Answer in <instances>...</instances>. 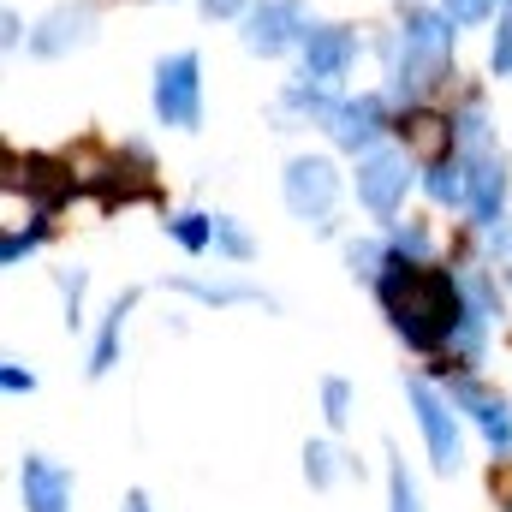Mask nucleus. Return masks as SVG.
Instances as JSON below:
<instances>
[{"label":"nucleus","mask_w":512,"mask_h":512,"mask_svg":"<svg viewBox=\"0 0 512 512\" xmlns=\"http://www.w3.org/2000/svg\"><path fill=\"white\" fill-rule=\"evenodd\" d=\"M352 268H358V274H376V268H382V245L358 239V245H352Z\"/></svg>","instance_id":"nucleus-23"},{"label":"nucleus","mask_w":512,"mask_h":512,"mask_svg":"<svg viewBox=\"0 0 512 512\" xmlns=\"http://www.w3.org/2000/svg\"><path fill=\"white\" fill-rule=\"evenodd\" d=\"M399 131H405V149H411V155H423V161L441 167V155H447V143H453V126H447L441 114H411Z\"/></svg>","instance_id":"nucleus-14"},{"label":"nucleus","mask_w":512,"mask_h":512,"mask_svg":"<svg viewBox=\"0 0 512 512\" xmlns=\"http://www.w3.org/2000/svg\"><path fill=\"white\" fill-rule=\"evenodd\" d=\"M126 512H149V501H143V495H131V501H126Z\"/></svg>","instance_id":"nucleus-29"},{"label":"nucleus","mask_w":512,"mask_h":512,"mask_svg":"<svg viewBox=\"0 0 512 512\" xmlns=\"http://www.w3.org/2000/svg\"><path fill=\"white\" fill-rule=\"evenodd\" d=\"M429 197L459 203V197H465V173H459V167H435V173H429Z\"/></svg>","instance_id":"nucleus-17"},{"label":"nucleus","mask_w":512,"mask_h":512,"mask_svg":"<svg viewBox=\"0 0 512 512\" xmlns=\"http://www.w3.org/2000/svg\"><path fill=\"white\" fill-rule=\"evenodd\" d=\"M382 304L393 316V328L411 340V346H441L465 310H459V286L441 274V268H387L382 274Z\"/></svg>","instance_id":"nucleus-1"},{"label":"nucleus","mask_w":512,"mask_h":512,"mask_svg":"<svg viewBox=\"0 0 512 512\" xmlns=\"http://www.w3.org/2000/svg\"><path fill=\"white\" fill-rule=\"evenodd\" d=\"M239 6H245V0H203V12H209V18H233Z\"/></svg>","instance_id":"nucleus-27"},{"label":"nucleus","mask_w":512,"mask_h":512,"mask_svg":"<svg viewBox=\"0 0 512 512\" xmlns=\"http://www.w3.org/2000/svg\"><path fill=\"white\" fill-rule=\"evenodd\" d=\"M358 197H364V209H376V215H393L399 209V197H405V155H364V167H358Z\"/></svg>","instance_id":"nucleus-6"},{"label":"nucleus","mask_w":512,"mask_h":512,"mask_svg":"<svg viewBox=\"0 0 512 512\" xmlns=\"http://www.w3.org/2000/svg\"><path fill=\"white\" fill-rule=\"evenodd\" d=\"M393 512H417V489H411L405 465H393Z\"/></svg>","instance_id":"nucleus-20"},{"label":"nucleus","mask_w":512,"mask_h":512,"mask_svg":"<svg viewBox=\"0 0 512 512\" xmlns=\"http://www.w3.org/2000/svg\"><path fill=\"white\" fill-rule=\"evenodd\" d=\"M298 30H304V0H262L245 18V48L251 54H280V48L298 42Z\"/></svg>","instance_id":"nucleus-3"},{"label":"nucleus","mask_w":512,"mask_h":512,"mask_svg":"<svg viewBox=\"0 0 512 512\" xmlns=\"http://www.w3.org/2000/svg\"><path fill=\"white\" fill-rule=\"evenodd\" d=\"M209 233H215V227H209L203 215H179V221H173V239H179L185 251H203V245H209Z\"/></svg>","instance_id":"nucleus-18"},{"label":"nucleus","mask_w":512,"mask_h":512,"mask_svg":"<svg viewBox=\"0 0 512 512\" xmlns=\"http://www.w3.org/2000/svg\"><path fill=\"white\" fill-rule=\"evenodd\" d=\"M465 197H471L477 221H495V215H501V197H507V173H501L489 155H477V161L465 167Z\"/></svg>","instance_id":"nucleus-11"},{"label":"nucleus","mask_w":512,"mask_h":512,"mask_svg":"<svg viewBox=\"0 0 512 512\" xmlns=\"http://www.w3.org/2000/svg\"><path fill=\"white\" fill-rule=\"evenodd\" d=\"M447 24H453V18H435V12H411V18H405V48H411V54H435V60H447V48H453Z\"/></svg>","instance_id":"nucleus-15"},{"label":"nucleus","mask_w":512,"mask_h":512,"mask_svg":"<svg viewBox=\"0 0 512 512\" xmlns=\"http://www.w3.org/2000/svg\"><path fill=\"white\" fill-rule=\"evenodd\" d=\"M155 114L167 126H185V131L203 120V102H197V54L161 60V72H155Z\"/></svg>","instance_id":"nucleus-2"},{"label":"nucleus","mask_w":512,"mask_h":512,"mask_svg":"<svg viewBox=\"0 0 512 512\" xmlns=\"http://www.w3.org/2000/svg\"><path fill=\"white\" fill-rule=\"evenodd\" d=\"M447 18L453 24H477V18H489V0H447Z\"/></svg>","instance_id":"nucleus-21"},{"label":"nucleus","mask_w":512,"mask_h":512,"mask_svg":"<svg viewBox=\"0 0 512 512\" xmlns=\"http://www.w3.org/2000/svg\"><path fill=\"white\" fill-rule=\"evenodd\" d=\"M352 60H358V36L352 30H340V24L310 30V42H304V78H340Z\"/></svg>","instance_id":"nucleus-7"},{"label":"nucleus","mask_w":512,"mask_h":512,"mask_svg":"<svg viewBox=\"0 0 512 512\" xmlns=\"http://www.w3.org/2000/svg\"><path fill=\"white\" fill-rule=\"evenodd\" d=\"M328 126H334V137H340L346 149H358V143H370V137L382 131V102H376V96L340 102V108H328Z\"/></svg>","instance_id":"nucleus-12"},{"label":"nucleus","mask_w":512,"mask_h":512,"mask_svg":"<svg viewBox=\"0 0 512 512\" xmlns=\"http://www.w3.org/2000/svg\"><path fill=\"white\" fill-rule=\"evenodd\" d=\"M411 405H417V423H423V435H429V459H435V471H459V465H465V453H459L453 411L435 399V387H429V382H411Z\"/></svg>","instance_id":"nucleus-5"},{"label":"nucleus","mask_w":512,"mask_h":512,"mask_svg":"<svg viewBox=\"0 0 512 512\" xmlns=\"http://www.w3.org/2000/svg\"><path fill=\"white\" fill-rule=\"evenodd\" d=\"M90 24H96V12H90V6H72V12H54V18L42 24V36H36V54H66V48H78V42H90Z\"/></svg>","instance_id":"nucleus-13"},{"label":"nucleus","mask_w":512,"mask_h":512,"mask_svg":"<svg viewBox=\"0 0 512 512\" xmlns=\"http://www.w3.org/2000/svg\"><path fill=\"white\" fill-rule=\"evenodd\" d=\"M334 191H340V179H334V167H328V161L304 155V161H292V167H286V209H292V215L322 221V215L334 209Z\"/></svg>","instance_id":"nucleus-4"},{"label":"nucleus","mask_w":512,"mask_h":512,"mask_svg":"<svg viewBox=\"0 0 512 512\" xmlns=\"http://www.w3.org/2000/svg\"><path fill=\"white\" fill-rule=\"evenodd\" d=\"M399 251H411V256H423V251H429V239H423V227H405V233H399Z\"/></svg>","instance_id":"nucleus-26"},{"label":"nucleus","mask_w":512,"mask_h":512,"mask_svg":"<svg viewBox=\"0 0 512 512\" xmlns=\"http://www.w3.org/2000/svg\"><path fill=\"white\" fill-rule=\"evenodd\" d=\"M72 483L54 459H24V507L30 512H66Z\"/></svg>","instance_id":"nucleus-8"},{"label":"nucleus","mask_w":512,"mask_h":512,"mask_svg":"<svg viewBox=\"0 0 512 512\" xmlns=\"http://www.w3.org/2000/svg\"><path fill=\"white\" fill-rule=\"evenodd\" d=\"M12 185H18V191H30V197H36L42 209H54V203H60V197L72 191V173H66L60 161H42V155H24V161L12 167Z\"/></svg>","instance_id":"nucleus-9"},{"label":"nucleus","mask_w":512,"mask_h":512,"mask_svg":"<svg viewBox=\"0 0 512 512\" xmlns=\"http://www.w3.org/2000/svg\"><path fill=\"white\" fill-rule=\"evenodd\" d=\"M495 72H512V18H501V36H495Z\"/></svg>","instance_id":"nucleus-24"},{"label":"nucleus","mask_w":512,"mask_h":512,"mask_svg":"<svg viewBox=\"0 0 512 512\" xmlns=\"http://www.w3.org/2000/svg\"><path fill=\"white\" fill-rule=\"evenodd\" d=\"M126 310H131V298H120V304H114V316H108V328H102V340H96V364H90L96 376H108V370H114V352H120V322H126Z\"/></svg>","instance_id":"nucleus-16"},{"label":"nucleus","mask_w":512,"mask_h":512,"mask_svg":"<svg viewBox=\"0 0 512 512\" xmlns=\"http://www.w3.org/2000/svg\"><path fill=\"white\" fill-rule=\"evenodd\" d=\"M215 239H221V251L227 256H251V239H245L233 221H215Z\"/></svg>","instance_id":"nucleus-19"},{"label":"nucleus","mask_w":512,"mask_h":512,"mask_svg":"<svg viewBox=\"0 0 512 512\" xmlns=\"http://www.w3.org/2000/svg\"><path fill=\"white\" fill-rule=\"evenodd\" d=\"M310 477H316V483L334 477V453H328V447H310Z\"/></svg>","instance_id":"nucleus-25"},{"label":"nucleus","mask_w":512,"mask_h":512,"mask_svg":"<svg viewBox=\"0 0 512 512\" xmlns=\"http://www.w3.org/2000/svg\"><path fill=\"white\" fill-rule=\"evenodd\" d=\"M322 399H328V423H346V405H352V387H346V382H328V393H322Z\"/></svg>","instance_id":"nucleus-22"},{"label":"nucleus","mask_w":512,"mask_h":512,"mask_svg":"<svg viewBox=\"0 0 512 512\" xmlns=\"http://www.w3.org/2000/svg\"><path fill=\"white\" fill-rule=\"evenodd\" d=\"M453 399L483 423V435H489V447H512V417H507V399H495V393H483L477 382H453Z\"/></svg>","instance_id":"nucleus-10"},{"label":"nucleus","mask_w":512,"mask_h":512,"mask_svg":"<svg viewBox=\"0 0 512 512\" xmlns=\"http://www.w3.org/2000/svg\"><path fill=\"white\" fill-rule=\"evenodd\" d=\"M24 251H36V233H24V239H6V262H18Z\"/></svg>","instance_id":"nucleus-28"}]
</instances>
